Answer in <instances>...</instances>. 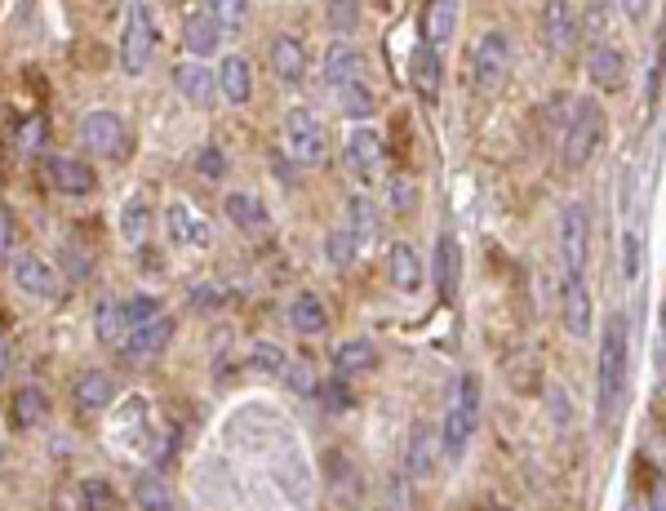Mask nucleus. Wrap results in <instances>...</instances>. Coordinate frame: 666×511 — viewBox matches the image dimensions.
<instances>
[{
    "label": "nucleus",
    "instance_id": "60",
    "mask_svg": "<svg viewBox=\"0 0 666 511\" xmlns=\"http://www.w3.org/2000/svg\"><path fill=\"white\" fill-rule=\"evenodd\" d=\"M480 511H507V508H480Z\"/></svg>",
    "mask_w": 666,
    "mask_h": 511
},
{
    "label": "nucleus",
    "instance_id": "10",
    "mask_svg": "<svg viewBox=\"0 0 666 511\" xmlns=\"http://www.w3.org/2000/svg\"><path fill=\"white\" fill-rule=\"evenodd\" d=\"M440 454H444L440 432H435L431 423H413V428H409V441H404V476H409V481L435 476Z\"/></svg>",
    "mask_w": 666,
    "mask_h": 511
},
{
    "label": "nucleus",
    "instance_id": "27",
    "mask_svg": "<svg viewBox=\"0 0 666 511\" xmlns=\"http://www.w3.org/2000/svg\"><path fill=\"white\" fill-rule=\"evenodd\" d=\"M325 80H330L333 89H346V85L364 80V58H360L355 45H346V40L330 45V53H325Z\"/></svg>",
    "mask_w": 666,
    "mask_h": 511
},
{
    "label": "nucleus",
    "instance_id": "18",
    "mask_svg": "<svg viewBox=\"0 0 666 511\" xmlns=\"http://www.w3.org/2000/svg\"><path fill=\"white\" fill-rule=\"evenodd\" d=\"M378 165H382V134L373 125H355L346 134V169L369 178V174H378Z\"/></svg>",
    "mask_w": 666,
    "mask_h": 511
},
{
    "label": "nucleus",
    "instance_id": "23",
    "mask_svg": "<svg viewBox=\"0 0 666 511\" xmlns=\"http://www.w3.org/2000/svg\"><path fill=\"white\" fill-rule=\"evenodd\" d=\"M290 330L294 334H303V338H321L325 330H330V307H325V298L321 294H298L294 303H290Z\"/></svg>",
    "mask_w": 666,
    "mask_h": 511
},
{
    "label": "nucleus",
    "instance_id": "16",
    "mask_svg": "<svg viewBox=\"0 0 666 511\" xmlns=\"http://www.w3.org/2000/svg\"><path fill=\"white\" fill-rule=\"evenodd\" d=\"M560 321H565V330L574 338L591 334V294H587V281H574V276L560 281Z\"/></svg>",
    "mask_w": 666,
    "mask_h": 511
},
{
    "label": "nucleus",
    "instance_id": "52",
    "mask_svg": "<svg viewBox=\"0 0 666 511\" xmlns=\"http://www.w3.org/2000/svg\"><path fill=\"white\" fill-rule=\"evenodd\" d=\"M391 205H395V209H409V205H413V183H409V178H391Z\"/></svg>",
    "mask_w": 666,
    "mask_h": 511
},
{
    "label": "nucleus",
    "instance_id": "17",
    "mask_svg": "<svg viewBox=\"0 0 666 511\" xmlns=\"http://www.w3.org/2000/svg\"><path fill=\"white\" fill-rule=\"evenodd\" d=\"M272 71L281 85H303L307 80V45L298 36H272Z\"/></svg>",
    "mask_w": 666,
    "mask_h": 511
},
{
    "label": "nucleus",
    "instance_id": "9",
    "mask_svg": "<svg viewBox=\"0 0 666 511\" xmlns=\"http://www.w3.org/2000/svg\"><path fill=\"white\" fill-rule=\"evenodd\" d=\"M9 281H13V289H18V294L40 298V303H53V298H58V289H62L58 272H53L40 254H13V258H9Z\"/></svg>",
    "mask_w": 666,
    "mask_h": 511
},
{
    "label": "nucleus",
    "instance_id": "43",
    "mask_svg": "<svg viewBox=\"0 0 666 511\" xmlns=\"http://www.w3.org/2000/svg\"><path fill=\"white\" fill-rule=\"evenodd\" d=\"M187 303H192L196 312H218V307L227 303V294H223V285H218V281H196V285H192V294H187Z\"/></svg>",
    "mask_w": 666,
    "mask_h": 511
},
{
    "label": "nucleus",
    "instance_id": "41",
    "mask_svg": "<svg viewBox=\"0 0 666 511\" xmlns=\"http://www.w3.org/2000/svg\"><path fill=\"white\" fill-rule=\"evenodd\" d=\"M285 379H290V387H294L298 396H321V374L312 370V361H290Z\"/></svg>",
    "mask_w": 666,
    "mask_h": 511
},
{
    "label": "nucleus",
    "instance_id": "32",
    "mask_svg": "<svg viewBox=\"0 0 666 511\" xmlns=\"http://www.w3.org/2000/svg\"><path fill=\"white\" fill-rule=\"evenodd\" d=\"M325 481H330V490L337 503H360V476H355L351 459H342L337 450L325 454Z\"/></svg>",
    "mask_w": 666,
    "mask_h": 511
},
{
    "label": "nucleus",
    "instance_id": "37",
    "mask_svg": "<svg viewBox=\"0 0 666 511\" xmlns=\"http://www.w3.org/2000/svg\"><path fill=\"white\" fill-rule=\"evenodd\" d=\"M378 218H382V214H378V205H373L369 196H351V200H346V227H351L360 240H369V236L378 232Z\"/></svg>",
    "mask_w": 666,
    "mask_h": 511
},
{
    "label": "nucleus",
    "instance_id": "25",
    "mask_svg": "<svg viewBox=\"0 0 666 511\" xmlns=\"http://www.w3.org/2000/svg\"><path fill=\"white\" fill-rule=\"evenodd\" d=\"M71 401H76L85 414H98V410H107V405L116 401V379L102 374V370H85V374L76 379V387H71Z\"/></svg>",
    "mask_w": 666,
    "mask_h": 511
},
{
    "label": "nucleus",
    "instance_id": "19",
    "mask_svg": "<svg viewBox=\"0 0 666 511\" xmlns=\"http://www.w3.org/2000/svg\"><path fill=\"white\" fill-rule=\"evenodd\" d=\"M218 94L227 102H236V107H245L254 98V62L245 53H227L218 62Z\"/></svg>",
    "mask_w": 666,
    "mask_h": 511
},
{
    "label": "nucleus",
    "instance_id": "21",
    "mask_svg": "<svg viewBox=\"0 0 666 511\" xmlns=\"http://www.w3.org/2000/svg\"><path fill=\"white\" fill-rule=\"evenodd\" d=\"M587 76L596 80V89L618 94V89L627 85V58H623V49H614V45H596L591 58H587Z\"/></svg>",
    "mask_w": 666,
    "mask_h": 511
},
{
    "label": "nucleus",
    "instance_id": "38",
    "mask_svg": "<svg viewBox=\"0 0 666 511\" xmlns=\"http://www.w3.org/2000/svg\"><path fill=\"white\" fill-rule=\"evenodd\" d=\"M355 254H360V236L351 227H333L330 236H325V258H330L333 267H351Z\"/></svg>",
    "mask_w": 666,
    "mask_h": 511
},
{
    "label": "nucleus",
    "instance_id": "8",
    "mask_svg": "<svg viewBox=\"0 0 666 511\" xmlns=\"http://www.w3.org/2000/svg\"><path fill=\"white\" fill-rule=\"evenodd\" d=\"M587 258H591V214L587 205L574 200L560 214V272L587 281Z\"/></svg>",
    "mask_w": 666,
    "mask_h": 511
},
{
    "label": "nucleus",
    "instance_id": "12",
    "mask_svg": "<svg viewBox=\"0 0 666 511\" xmlns=\"http://www.w3.org/2000/svg\"><path fill=\"white\" fill-rule=\"evenodd\" d=\"M45 183L58 196H89L98 187V174H94V165H85L76 156H45Z\"/></svg>",
    "mask_w": 666,
    "mask_h": 511
},
{
    "label": "nucleus",
    "instance_id": "29",
    "mask_svg": "<svg viewBox=\"0 0 666 511\" xmlns=\"http://www.w3.org/2000/svg\"><path fill=\"white\" fill-rule=\"evenodd\" d=\"M223 214H227V223L241 227V232L267 227V209H263V200H258L254 191H227V196H223Z\"/></svg>",
    "mask_w": 666,
    "mask_h": 511
},
{
    "label": "nucleus",
    "instance_id": "31",
    "mask_svg": "<svg viewBox=\"0 0 666 511\" xmlns=\"http://www.w3.org/2000/svg\"><path fill=\"white\" fill-rule=\"evenodd\" d=\"M9 405H13V428H40L49 419V396L36 383H22Z\"/></svg>",
    "mask_w": 666,
    "mask_h": 511
},
{
    "label": "nucleus",
    "instance_id": "51",
    "mask_svg": "<svg viewBox=\"0 0 666 511\" xmlns=\"http://www.w3.org/2000/svg\"><path fill=\"white\" fill-rule=\"evenodd\" d=\"M40 134H45V120H40V116H31V120L22 125V134H18L22 151H36V147H40Z\"/></svg>",
    "mask_w": 666,
    "mask_h": 511
},
{
    "label": "nucleus",
    "instance_id": "50",
    "mask_svg": "<svg viewBox=\"0 0 666 511\" xmlns=\"http://www.w3.org/2000/svg\"><path fill=\"white\" fill-rule=\"evenodd\" d=\"M62 254H67V267H71V276H76V281H85V276H89V254H85L76 240H67V245H62Z\"/></svg>",
    "mask_w": 666,
    "mask_h": 511
},
{
    "label": "nucleus",
    "instance_id": "45",
    "mask_svg": "<svg viewBox=\"0 0 666 511\" xmlns=\"http://www.w3.org/2000/svg\"><path fill=\"white\" fill-rule=\"evenodd\" d=\"M165 307H160V298H151V294H138V298H129L125 303V316H129V325H147V321H156Z\"/></svg>",
    "mask_w": 666,
    "mask_h": 511
},
{
    "label": "nucleus",
    "instance_id": "59",
    "mask_svg": "<svg viewBox=\"0 0 666 511\" xmlns=\"http://www.w3.org/2000/svg\"><path fill=\"white\" fill-rule=\"evenodd\" d=\"M0 459H4V436H0Z\"/></svg>",
    "mask_w": 666,
    "mask_h": 511
},
{
    "label": "nucleus",
    "instance_id": "49",
    "mask_svg": "<svg viewBox=\"0 0 666 511\" xmlns=\"http://www.w3.org/2000/svg\"><path fill=\"white\" fill-rule=\"evenodd\" d=\"M13 236H18V227H13V209L0 200V258L13 254Z\"/></svg>",
    "mask_w": 666,
    "mask_h": 511
},
{
    "label": "nucleus",
    "instance_id": "40",
    "mask_svg": "<svg viewBox=\"0 0 666 511\" xmlns=\"http://www.w3.org/2000/svg\"><path fill=\"white\" fill-rule=\"evenodd\" d=\"M640 267H645V240H640L636 227H627V232H623V276L636 285V281H640Z\"/></svg>",
    "mask_w": 666,
    "mask_h": 511
},
{
    "label": "nucleus",
    "instance_id": "48",
    "mask_svg": "<svg viewBox=\"0 0 666 511\" xmlns=\"http://www.w3.org/2000/svg\"><path fill=\"white\" fill-rule=\"evenodd\" d=\"M196 169L205 174V178H223L227 174V160H223V147H200V156H196Z\"/></svg>",
    "mask_w": 666,
    "mask_h": 511
},
{
    "label": "nucleus",
    "instance_id": "33",
    "mask_svg": "<svg viewBox=\"0 0 666 511\" xmlns=\"http://www.w3.org/2000/svg\"><path fill=\"white\" fill-rule=\"evenodd\" d=\"M435 289H440V298L458 294V240L449 232H440V240H435Z\"/></svg>",
    "mask_w": 666,
    "mask_h": 511
},
{
    "label": "nucleus",
    "instance_id": "15",
    "mask_svg": "<svg viewBox=\"0 0 666 511\" xmlns=\"http://www.w3.org/2000/svg\"><path fill=\"white\" fill-rule=\"evenodd\" d=\"M169 338H174V321L160 312L156 321H147V325H134V330H129V338H125L120 356H125V361H151V356H160V352L169 347Z\"/></svg>",
    "mask_w": 666,
    "mask_h": 511
},
{
    "label": "nucleus",
    "instance_id": "26",
    "mask_svg": "<svg viewBox=\"0 0 666 511\" xmlns=\"http://www.w3.org/2000/svg\"><path fill=\"white\" fill-rule=\"evenodd\" d=\"M458 31V0H427L422 9V40L431 49H444Z\"/></svg>",
    "mask_w": 666,
    "mask_h": 511
},
{
    "label": "nucleus",
    "instance_id": "28",
    "mask_svg": "<svg viewBox=\"0 0 666 511\" xmlns=\"http://www.w3.org/2000/svg\"><path fill=\"white\" fill-rule=\"evenodd\" d=\"M129 316H125V303H116V298H102L98 307H94V334H98V343L102 347H125V338H129Z\"/></svg>",
    "mask_w": 666,
    "mask_h": 511
},
{
    "label": "nucleus",
    "instance_id": "30",
    "mask_svg": "<svg viewBox=\"0 0 666 511\" xmlns=\"http://www.w3.org/2000/svg\"><path fill=\"white\" fill-rule=\"evenodd\" d=\"M333 365H337V374H342V379L373 374V370H378V347H373L369 338H346V343H337Z\"/></svg>",
    "mask_w": 666,
    "mask_h": 511
},
{
    "label": "nucleus",
    "instance_id": "56",
    "mask_svg": "<svg viewBox=\"0 0 666 511\" xmlns=\"http://www.w3.org/2000/svg\"><path fill=\"white\" fill-rule=\"evenodd\" d=\"M4 374H9V347H4V338H0V383H4Z\"/></svg>",
    "mask_w": 666,
    "mask_h": 511
},
{
    "label": "nucleus",
    "instance_id": "14",
    "mask_svg": "<svg viewBox=\"0 0 666 511\" xmlns=\"http://www.w3.org/2000/svg\"><path fill=\"white\" fill-rule=\"evenodd\" d=\"M542 40L551 53H569L582 40V22H578V9L569 0H551L542 9Z\"/></svg>",
    "mask_w": 666,
    "mask_h": 511
},
{
    "label": "nucleus",
    "instance_id": "3",
    "mask_svg": "<svg viewBox=\"0 0 666 511\" xmlns=\"http://www.w3.org/2000/svg\"><path fill=\"white\" fill-rule=\"evenodd\" d=\"M600 147H605V111H600L596 98H578V102H574V116H569V125H565L560 160H565V169H587Z\"/></svg>",
    "mask_w": 666,
    "mask_h": 511
},
{
    "label": "nucleus",
    "instance_id": "42",
    "mask_svg": "<svg viewBox=\"0 0 666 511\" xmlns=\"http://www.w3.org/2000/svg\"><path fill=\"white\" fill-rule=\"evenodd\" d=\"M337 102H342V111H346V116H355V120H364V116L373 111V94L364 89V80H360V85L337 89Z\"/></svg>",
    "mask_w": 666,
    "mask_h": 511
},
{
    "label": "nucleus",
    "instance_id": "11",
    "mask_svg": "<svg viewBox=\"0 0 666 511\" xmlns=\"http://www.w3.org/2000/svg\"><path fill=\"white\" fill-rule=\"evenodd\" d=\"M169 76H174V89H178L192 107H209L214 94H218V71H214L205 58H183V62L169 67Z\"/></svg>",
    "mask_w": 666,
    "mask_h": 511
},
{
    "label": "nucleus",
    "instance_id": "44",
    "mask_svg": "<svg viewBox=\"0 0 666 511\" xmlns=\"http://www.w3.org/2000/svg\"><path fill=\"white\" fill-rule=\"evenodd\" d=\"M330 27L337 36H351L355 27H360V9H355V0H330Z\"/></svg>",
    "mask_w": 666,
    "mask_h": 511
},
{
    "label": "nucleus",
    "instance_id": "35",
    "mask_svg": "<svg viewBox=\"0 0 666 511\" xmlns=\"http://www.w3.org/2000/svg\"><path fill=\"white\" fill-rule=\"evenodd\" d=\"M134 508L138 511H174V494L156 472H143L134 481Z\"/></svg>",
    "mask_w": 666,
    "mask_h": 511
},
{
    "label": "nucleus",
    "instance_id": "24",
    "mask_svg": "<svg viewBox=\"0 0 666 511\" xmlns=\"http://www.w3.org/2000/svg\"><path fill=\"white\" fill-rule=\"evenodd\" d=\"M409 80H413V89L427 98V102H435L440 98V80H444V71H440V49H431L427 40L413 49V58H409Z\"/></svg>",
    "mask_w": 666,
    "mask_h": 511
},
{
    "label": "nucleus",
    "instance_id": "2",
    "mask_svg": "<svg viewBox=\"0 0 666 511\" xmlns=\"http://www.w3.org/2000/svg\"><path fill=\"white\" fill-rule=\"evenodd\" d=\"M480 396H484L480 379H476V374H462V379H458V392H453V401H449V414H444V423H440L444 459H462V454H467V445H471V436H476V428H480Z\"/></svg>",
    "mask_w": 666,
    "mask_h": 511
},
{
    "label": "nucleus",
    "instance_id": "57",
    "mask_svg": "<svg viewBox=\"0 0 666 511\" xmlns=\"http://www.w3.org/2000/svg\"><path fill=\"white\" fill-rule=\"evenodd\" d=\"M663 347H666V303H663Z\"/></svg>",
    "mask_w": 666,
    "mask_h": 511
},
{
    "label": "nucleus",
    "instance_id": "58",
    "mask_svg": "<svg viewBox=\"0 0 666 511\" xmlns=\"http://www.w3.org/2000/svg\"><path fill=\"white\" fill-rule=\"evenodd\" d=\"M623 511H645V508H640V503H631V508H623Z\"/></svg>",
    "mask_w": 666,
    "mask_h": 511
},
{
    "label": "nucleus",
    "instance_id": "22",
    "mask_svg": "<svg viewBox=\"0 0 666 511\" xmlns=\"http://www.w3.org/2000/svg\"><path fill=\"white\" fill-rule=\"evenodd\" d=\"M386 272H391V285H395L400 294H418V289H422V281H427L418 249H413V245H404V240H395V245L386 249Z\"/></svg>",
    "mask_w": 666,
    "mask_h": 511
},
{
    "label": "nucleus",
    "instance_id": "6",
    "mask_svg": "<svg viewBox=\"0 0 666 511\" xmlns=\"http://www.w3.org/2000/svg\"><path fill=\"white\" fill-rule=\"evenodd\" d=\"M507 71H511V40L502 31L476 36V45L467 53V80H471V89L489 94V89H498L507 80Z\"/></svg>",
    "mask_w": 666,
    "mask_h": 511
},
{
    "label": "nucleus",
    "instance_id": "5",
    "mask_svg": "<svg viewBox=\"0 0 666 511\" xmlns=\"http://www.w3.org/2000/svg\"><path fill=\"white\" fill-rule=\"evenodd\" d=\"M80 143H85V151H94L111 165L129 160V151H134V134H129L125 116L111 107H94L80 116Z\"/></svg>",
    "mask_w": 666,
    "mask_h": 511
},
{
    "label": "nucleus",
    "instance_id": "4",
    "mask_svg": "<svg viewBox=\"0 0 666 511\" xmlns=\"http://www.w3.org/2000/svg\"><path fill=\"white\" fill-rule=\"evenodd\" d=\"M281 147L294 165L303 169H316L325 165V151H330V138H325V125L312 107H290L285 111V125H281Z\"/></svg>",
    "mask_w": 666,
    "mask_h": 511
},
{
    "label": "nucleus",
    "instance_id": "1",
    "mask_svg": "<svg viewBox=\"0 0 666 511\" xmlns=\"http://www.w3.org/2000/svg\"><path fill=\"white\" fill-rule=\"evenodd\" d=\"M627 387H631V330L627 316L614 312L600 330V356H596V419L605 432L623 419Z\"/></svg>",
    "mask_w": 666,
    "mask_h": 511
},
{
    "label": "nucleus",
    "instance_id": "55",
    "mask_svg": "<svg viewBox=\"0 0 666 511\" xmlns=\"http://www.w3.org/2000/svg\"><path fill=\"white\" fill-rule=\"evenodd\" d=\"M663 62H666V13H663V27H658V76H663Z\"/></svg>",
    "mask_w": 666,
    "mask_h": 511
},
{
    "label": "nucleus",
    "instance_id": "53",
    "mask_svg": "<svg viewBox=\"0 0 666 511\" xmlns=\"http://www.w3.org/2000/svg\"><path fill=\"white\" fill-rule=\"evenodd\" d=\"M645 511H666V476H654V481H649V508Z\"/></svg>",
    "mask_w": 666,
    "mask_h": 511
},
{
    "label": "nucleus",
    "instance_id": "20",
    "mask_svg": "<svg viewBox=\"0 0 666 511\" xmlns=\"http://www.w3.org/2000/svg\"><path fill=\"white\" fill-rule=\"evenodd\" d=\"M183 45L192 49V58H209L223 45V22L209 9H192L183 18Z\"/></svg>",
    "mask_w": 666,
    "mask_h": 511
},
{
    "label": "nucleus",
    "instance_id": "46",
    "mask_svg": "<svg viewBox=\"0 0 666 511\" xmlns=\"http://www.w3.org/2000/svg\"><path fill=\"white\" fill-rule=\"evenodd\" d=\"M209 13L223 22V31L227 27H241L245 22V13H249V0H209Z\"/></svg>",
    "mask_w": 666,
    "mask_h": 511
},
{
    "label": "nucleus",
    "instance_id": "54",
    "mask_svg": "<svg viewBox=\"0 0 666 511\" xmlns=\"http://www.w3.org/2000/svg\"><path fill=\"white\" fill-rule=\"evenodd\" d=\"M618 4H623V13L636 22V18H645V13H649V4H654V0H618Z\"/></svg>",
    "mask_w": 666,
    "mask_h": 511
},
{
    "label": "nucleus",
    "instance_id": "7",
    "mask_svg": "<svg viewBox=\"0 0 666 511\" xmlns=\"http://www.w3.org/2000/svg\"><path fill=\"white\" fill-rule=\"evenodd\" d=\"M156 13H151V4H134L129 9V18H125V27H120V67H125V76H143L147 67H151V58H156Z\"/></svg>",
    "mask_w": 666,
    "mask_h": 511
},
{
    "label": "nucleus",
    "instance_id": "34",
    "mask_svg": "<svg viewBox=\"0 0 666 511\" xmlns=\"http://www.w3.org/2000/svg\"><path fill=\"white\" fill-rule=\"evenodd\" d=\"M147 227H151V205L147 196H129L120 205V240L125 245H143L147 240Z\"/></svg>",
    "mask_w": 666,
    "mask_h": 511
},
{
    "label": "nucleus",
    "instance_id": "39",
    "mask_svg": "<svg viewBox=\"0 0 666 511\" xmlns=\"http://www.w3.org/2000/svg\"><path fill=\"white\" fill-rule=\"evenodd\" d=\"M249 365L263 370V374H285V370H290V356H285L281 343H267V338H263V343L249 347Z\"/></svg>",
    "mask_w": 666,
    "mask_h": 511
},
{
    "label": "nucleus",
    "instance_id": "47",
    "mask_svg": "<svg viewBox=\"0 0 666 511\" xmlns=\"http://www.w3.org/2000/svg\"><path fill=\"white\" fill-rule=\"evenodd\" d=\"M321 396H325V410H330V414L351 410V387H346V379H342V374H337L333 383H321Z\"/></svg>",
    "mask_w": 666,
    "mask_h": 511
},
{
    "label": "nucleus",
    "instance_id": "36",
    "mask_svg": "<svg viewBox=\"0 0 666 511\" xmlns=\"http://www.w3.org/2000/svg\"><path fill=\"white\" fill-rule=\"evenodd\" d=\"M80 508L85 511H125V503H120V494L111 490V481L89 476V481H80Z\"/></svg>",
    "mask_w": 666,
    "mask_h": 511
},
{
    "label": "nucleus",
    "instance_id": "13",
    "mask_svg": "<svg viewBox=\"0 0 666 511\" xmlns=\"http://www.w3.org/2000/svg\"><path fill=\"white\" fill-rule=\"evenodd\" d=\"M165 232H169L174 249H209V223L187 200H169L165 205Z\"/></svg>",
    "mask_w": 666,
    "mask_h": 511
}]
</instances>
